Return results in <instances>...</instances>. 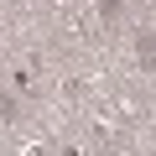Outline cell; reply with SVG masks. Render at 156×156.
Instances as JSON below:
<instances>
[{"label": "cell", "instance_id": "1", "mask_svg": "<svg viewBox=\"0 0 156 156\" xmlns=\"http://www.w3.org/2000/svg\"><path fill=\"white\" fill-rule=\"evenodd\" d=\"M120 5H125V0H99V16H104V21H115V16H120Z\"/></svg>", "mask_w": 156, "mask_h": 156}, {"label": "cell", "instance_id": "2", "mask_svg": "<svg viewBox=\"0 0 156 156\" xmlns=\"http://www.w3.org/2000/svg\"><path fill=\"white\" fill-rule=\"evenodd\" d=\"M0 120H16V104H11V94H0Z\"/></svg>", "mask_w": 156, "mask_h": 156}]
</instances>
